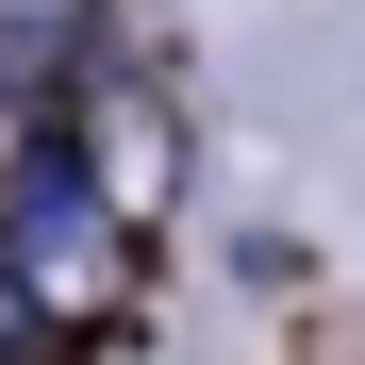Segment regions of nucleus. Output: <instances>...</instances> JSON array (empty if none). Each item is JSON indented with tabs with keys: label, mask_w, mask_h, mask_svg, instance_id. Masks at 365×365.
<instances>
[]
</instances>
